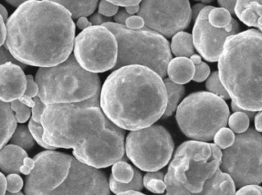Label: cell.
<instances>
[{
    "mask_svg": "<svg viewBox=\"0 0 262 195\" xmlns=\"http://www.w3.org/2000/svg\"><path fill=\"white\" fill-rule=\"evenodd\" d=\"M75 35V25L67 9L49 0H31L6 21L4 45L25 65L52 67L70 56Z\"/></svg>",
    "mask_w": 262,
    "mask_h": 195,
    "instance_id": "cell-1",
    "label": "cell"
},
{
    "mask_svg": "<svg viewBox=\"0 0 262 195\" xmlns=\"http://www.w3.org/2000/svg\"><path fill=\"white\" fill-rule=\"evenodd\" d=\"M100 105L106 117L122 130L154 125L167 106L163 79L141 65H127L114 70L101 90Z\"/></svg>",
    "mask_w": 262,
    "mask_h": 195,
    "instance_id": "cell-2",
    "label": "cell"
},
{
    "mask_svg": "<svg viewBox=\"0 0 262 195\" xmlns=\"http://www.w3.org/2000/svg\"><path fill=\"white\" fill-rule=\"evenodd\" d=\"M218 61L220 80L232 102L248 111H261V32L249 29L229 36Z\"/></svg>",
    "mask_w": 262,
    "mask_h": 195,
    "instance_id": "cell-3",
    "label": "cell"
},
{
    "mask_svg": "<svg viewBox=\"0 0 262 195\" xmlns=\"http://www.w3.org/2000/svg\"><path fill=\"white\" fill-rule=\"evenodd\" d=\"M101 93L72 104L46 105L41 119L43 141L53 148L74 149L99 136L106 117L100 105Z\"/></svg>",
    "mask_w": 262,
    "mask_h": 195,
    "instance_id": "cell-4",
    "label": "cell"
},
{
    "mask_svg": "<svg viewBox=\"0 0 262 195\" xmlns=\"http://www.w3.org/2000/svg\"><path fill=\"white\" fill-rule=\"evenodd\" d=\"M223 152L215 144L188 141L179 147L165 176L166 195H195L220 168Z\"/></svg>",
    "mask_w": 262,
    "mask_h": 195,
    "instance_id": "cell-5",
    "label": "cell"
},
{
    "mask_svg": "<svg viewBox=\"0 0 262 195\" xmlns=\"http://www.w3.org/2000/svg\"><path fill=\"white\" fill-rule=\"evenodd\" d=\"M35 81L37 96L46 105L82 102L101 93L98 74L83 68L72 54L58 65L39 67Z\"/></svg>",
    "mask_w": 262,
    "mask_h": 195,
    "instance_id": "cell-6",
    "label": "cell"
},
{
    "mask_svg": "<svg viewBox=\"0 0 262 195\" xmlns=\"http://www.w3.org/2000/svg\"><path fill=\"white\" fill-rule=\"evenodd\" d=\"M102 26L108 29L118 41V61L114 70L124 66L141 65L154 70L162 79L166 78L172 55L164 36L147 28L133 30L113 21Z\"/></svg>",
    "mask_w": 262,
    "mask_h": 195,
    "instance_id": "cell-7",
    "label": "cell"
},
{
    "mask_svg": "<svg viewBox=\"0 0 262 195\" xmlns=\"http://www.w3.org/2000/svg\"><path fill=\"white\" fill-rule=\"evenodd\" d=\"M177 124L189 139L212 141L220 129L226 127L229 109L224 100L209 92H196L185 98L177 109Z\"/></svg>",
    "mask_w": 262,
    "mask_h": 195,
    "instance_id": "cell-8",
    "label": "cell"
},
{
    "mask_svg": "<svg viewBox=\"0 0 262 195\" xmlns=\"http://www.w3.org/2000/svg\"><path fill=\"white\" fill-rule=\"evenodd\" d=\"M220 168L237 188L261 183V135L253 129L237 135L232 145L223 152Z\"/></svg>",
    "mask_w": 262,
    "mask_h": 195,
    "instance_id": "cell-9",
    "label": "cell"
},
{
    "mask_svg": "<svg viewBox=\"0 0 262 195\" xmlns=\"http://www.w3.org/2000/svg\"><path fill=\"white\" fill-rule=\"evenodd\" d=\"M126 154L142 171H160L170 161L174 142L169 132L159 125L131 131L126 139Z\"/></svg>",
    "mask_w": 262,
    "mask_h": 195,
    "instance_id": "cell-10",
    "label": "cell"
},
{
    "mask_svg": "<svg viewBox=\"0 0 262 195\" xmlns=\"http://www.w3.org/2000/svg\"><path fill=\"white\" fill-rule=\"evenodd\" d=\"M78 64L92 73L115 68L118 61V41L114 34L102 26H92L78 34L74 44Z\"/></svg>",
    "mask_w": 262,
    "mask_h": 195,
    "instance_id": "cell-11",
    "label": "cell"
},
{
    "mask_svg": "<svg viewBox=\"0 0 262 195\" xmlns=\"http://www.w3.org/2000/svg\"><path fill=\"white\" fill-rule=\"evenodd\" d=\"M137 15L148 29L169 38L189 27L192 9L189 0H142Z\"/></svg>",
    "mask_w": 262,
    "mask_h": 195,
    "instance_id": "cell-12",
    "label": "cell"
},
{
    "mask_svg": "<svg viewBox=\"0 0 262 195\" xmlns=\"http://www.w3.org/2000/svg\"><path fill=\"white\" fill-rule=\"evenodd\" d=\"M73 155L79 162L98 169L111 166L124 158V130L107 118L102 133L75 147Z\"/></svg>",
    "mask_w": 262,
    "mask_h": 195,
    "instance_id": "cell-13",
    "label": "cell"
},
{
    "mask_svg": "<svg viewBox=\"0 0 262 195\" xmlns=\"http://www.w3.org/2000/svg\"><path fill=\"white\" fill-rule=\"evenodd\" d=\"M33 159L35 167L26 178L25 195H48L56 189L67 178L73 157L46 150Z\"/></svg>",
    "mask_w": 262,
    "mask_h": 195,
    "instance_id": "cell-14",
    "label": "cell"
},
{
    "mask_svg": "<svg viewBox=\"0 0 262 195\" xmlns=\"http://www.w3.org/2000/svg\"><path fill=\"white\" fill-rule=\"evenodd\" d=\"M213 6H206L195 21L192 39L194 47L206 61L215 62L220 59L226 39L238 34L240 26L236 20L224 29L213 27L209 21V14Z\"/></svg>",
    "mask_w": 262,
    "mask_h": 195,
    "instance_id": "cell-15",
    "label": "cell"
},
{
    "mask_svg": "<svg viewBox=\"0 0 262 195\" xmlns=\"http://www.w3.org/2000/svg\"><path fill=\"white\" fill-rule=\"evenodd\" d=\"M48 195H111L105 174L73 158L69 175Z\"/></svg>",
    "mask_w": 262,
    "mask_h": 195,
    "instance_id": "cell-16",
    "label": "cell"
},
{
    "mask_svg": "<svg viewBox=\"0 0 262 195\" xmlns=\"http://www.w3.org/2000/svg\"><path fill=\"white\" fill-rule=\"evenodd\" d=\"M27 80L23 68L12 62L0 66V101L9 103L26 92Z\"/></svg>",
    "mask_w": 262,
    "mask_h": 195,
    "instance_id": "cell-17",
    "label": "cell"
},
{
    "mask_svg": "<svg viewBox=\"0 0 262 195\" xmlns=\"http://www.w3.org/2000/svg\"><path fill=\"white\" fill-rule=\"evenodd\" d=\"M28 153L18 145L9 144L0 150V169L5 174H20V168Z\"/></svg>",
    "mask_w": 262,
    "mask_h": 195,
    "instance_id": "cell-18",
    "label": "cell"
},
{
    "mask_svg": "<svg viewBox=\"0 0 262 195\" xmlns=\"http://www.w3.org/2000/svg\"><path fill=\"white\" fill-rule=\"evenodd\" d=\"M195 74V64L188 58L178 57L171 60L167 67L169 79L176 84H185L192 81Z\"/></svg>",
    "mask_w": 262,
    "mask_h": 195,
    "instance_id": "cell-19",
    "label": "cell"
},
{
    "mask_svg": "<svg viewBox=\"0 0 262 195\" xmlns=\"http://www.w3.org/2000/svg\"><path fill=\"white\" fill-rule=\"evenodd\" d=\"M235 188L231 176L220 168L213 177L206 182L203 191L195 195H235Z\"/></svg>",
    "mask_w": 262,
    "mask_h": 195,
    "instance_id": "cell-20",
    "label": "cell"
},
{
    "mask_svg": "<svg viewBox=\"0 0 262 195\" xmlns=\"http://www.w3.org/2000/svg\"><path fill=\"white\" fill-rule=\"evenodd\" d=\"M16 127V119L10 104L0 101V150L10 140Z\"/></svg>",
    "mask_w": 262,
    "mask_h": 195,
    "instance_id": "cell-21",
    "label": "cell"
},
{
    "mask_svg": "<svg viewBox=\"0 0 262 195\" xmlns=\"http://www.w3.org/2000/svg\"><path fill=\"white\" fill-rule=\"evenodd\" d=\"M67 9L72 18L90 16L98 6L99 0H49Z\"/></svg>",
    "mask_w": 262,
    "mask_h": 195,
    "instance_id": "cell-22",
    "label": "cell"
},
{
    "mask_svg": "<svg viewBox=\"0 0 262 195\" xmlns=\"http://www.w3.org/2000/svg\"><path fill=\"white\" fill-rule=\"evenodd\" d=\"M163 82L167 94V106L162 119H166L172 116L174 112L177 111V107L185 95V87L182 84H176L169 78L164 79Z\"/></svg>",
    "mask_w": 262,
    "mask_h": 195,
    "instance_id": "cell-23",
    "label": "cell"
},
{
    "mask_svg": "<svg viewBox=\"0 0 262 195\" xmlns=\"http://www.w3.org/2000/svg\"><path fill=\"white\" fill-rule=\"evenodd\" d=\"M170 50L175 56L190 58L195 53L192 35L185 32L176 34L172 39Z\"/></svg>",
    "mask_w": 262,
    "mask_h": 195,
    "instance_id": "cell-24",
    "label": "cell"
},
{
    "mask_svg": "<svg viewBox=\"0 0 262 195\" xmlns=\"http://www.w3.org/2000/svg\"><path fill=\"white\" fill-rule=\"evenodd\" d=\"M143 178L140 172L137 168H134V176L132 181L129 183H121L115 180L113 176H111L109 179V188L114 194H118L119 193L129 191H142L143 188Z\"/></svg>",
    "mask_w": 262,
    "mask_h": 195,
    "instance_id": "cell-25",
    "label": "cell"
},
{
    "mask_svg": "<svg viewBox=\"0 0 262 195\" xmlns=\"http://www.w3.org/2000/svg\"><path fill=\"white\" fill-rule=\"evenodd\" d=\"M238 18L246 26L259 29L262 33V5L251 3L245 8Z\"/></svg>",
    "mask_w": 262,
    "mask_h": 195,
    "instance_id": "cell-26",
    "label": "cell"
},
{
    "mask_svg": "<svg viewBox=\"0 0 262 195\" xmlns=\"http://www.w3.org/2000/svg\"><path fill=\"white\" fill-rule=\"evenodd\" d=\"M11 144L18 145L25 151H29L35 145V139L29 131V127L26 125L16 127L10 139Z\"/></svg>",
    "mask_w": 262,
    "mask_h": 195,
    "instance_id": "cell-27",
    "label": "cell"
},
{
    "mask_svg": "<svg viewBox=\"0 0 262 195\" xmlns=\"http://www.w3.org/2000/svg\"><path fill=\"white\" fill-rule=\"evenodd\" d=\"M165 176L163 172L148 173L143 177V186L151 192L163 194L166 189Z\"/></svg>",
    "mask_w": 262,
    "mask_h": 195,
    "instance_id": "cell-28",
    "label": "cell"
},
{
    "mask_svg": "<svg viewBox=\"0 0 262 195\" xmlns=\"http://www.w3.org/2000/svg\"><path fill=\"white\" fill-rule=\"evenodd\" d=\"M112 176L115 180L121 183H129L134 176V168L127 161L121 160L114 164Z\"/></svg>",
    "mask_w": 262,
    "mask_h": 195,
    "instance_id": "cell-29",
    "label": "cell"
},
{
    "mask_svg": "<svg viewBox=\"0 0 262 195\" xmlns=\"http://www.w3.org/2000/svg\"><path fill=\"white\" fill-rule=\"evenodd\" d=\"M232 14L224 8L214 7L209 14V21L213 27L224 29L232 22Z\"/></svg>",
    "mask_w": 262,
    "mask_h": 195,
    "instance_id": "cell-30",
    "label": "cell"
},
{
    "mask_svg": "<svg viewBox=\"0 0 262 195\" xmlns=\"http://www.w3.org/2000/svg\"><path fill=\"white\" fill-rule=\"evenodd\" d=\"M206 89L209 93L216 95L223 100L230 99L229 93L220 80L219 71H214L206 81Z\"/></svg>",
    "mask_w": 262,
    "mask_h": 195,
    "instance_id": "cell-31",
    "label": "cell"
},
{
    "mask_svg": "<svg viewBox=\"0 0 262 195\" xmlns=\"http://www.w3.org/2000/svg\"><path fill=\"white\" fill-rule=\"evenodd\" d=\"M229 125L233 133H245L247 131L250 123V118L243 112H235L229 119Z\"/></svg>",
    "mask_w": 262,
    "mask_h": 195,
    "instance_id": "cell-32",
    "label": "cell"
},
{
    "mask_svg": "<svg viewBox=\"0 0 262 195\" xmlns=\"http://www.w3.org/2000/svg\"><path fill=\"white\" fill-rule=\"evenodd\" d=\"M213 139L215 145L220 150H226L234 143L235 136L232 130L226 127H223L215 133Z\"/></svg>",
    "mask_w": 262,
    "mask_h": 195,
    "instance_id": "cell-33",
    "label": "cell"
},
{
    "mask_svg": "<svg viewBox=\"0 0 262 195\" xmlns=\"http://www.w3.org/2000/svg\"><path fill=\"white\" fill-rule=\"evenodd\" d=\"M11 109L15 113L17 123L25 124L30 117L32 110L30 107L23 104L19 100L12 101L10 104Z\"/></svg>",
    "mask_w": 262,
    "mask_h": 195,
    "instance_id": "cell-34",
    "label": "cell"
},
{
    "mask_svg": "<svg viewBox=\"0 0 262 195\" xmlns=\"http://www.w3.org/2000/svg\"><path fill=\"white\" fill-rule=\"evenodd\" d=\"M28 127H29V131L32 133L35 142H36L40 147L46 149V150H55L53 147L47 145V144L43 141V133H44V130H43V127L41 124L35 122L33 119H31L30 120H29Z\"/></svg>",
    "mask_w": 262,
    "mask_h": 195,
    "instance_id": "cell-35",
    "label": "cell"
},
{
    "mask_svg": "<svg viewBox=\"0 0 262 195\" xmlns=\"http://www.w3.org/2000/svg\"><path fill=\"white\" fill-rule=\"evenodd\" d=\"M7 191L12 193L19 192L24 185L23 179L18 174H9L6 177Z\"/></svg>",
    "mask_w": 262,
    "mask_h": 195,
    "instance_id": "cell-36",
    "label": "cell"
},
{
    "mask_svg": "<svg viewBox=\"0 0 262 195\" xmlns=\"http://www.w3.org/2000/svg\"><path fill=\"white\" fill-rule=\"evenodd\" d=\"M210 68L206 63L201 61L200 64H195V74L193 80L195 82H203L209 78Z\"/></svg>",
    "mask_w": 262,
    "mask_h": 195,
    "instance_id": "cell-37",
    "label": "cell"
},
{
    "mask_svg": "<svg viewBox=\"0 0 262 195\" xmlns=\"http://www.w3.org/2000/svg\"><path fill=\"white\" fill-rule=\"evenodd\" d=\"M119 10V7L117 5L113 4L107 0H101L98 6V12L104 16L112 17L116 15Z\"/></svg>",
    "mask_w": 262,
    "mask_h": 195,
    "instance_id": "cell-38",
    "label": "cell"
},
{
    "mask_svg": "<svg viewBox=\"0 0 262 195\" xmlns=\"http://www.w3.org/2000/svg\"><path fill=\"white\" fill-rule=\"evenodd\" d=\"M33 100L35 104L32 108V119L35 122L41 124V116H42L43 113H44L46 105L41 102V100L38 96H35L33 98Z\"/></svg>",
    "mask_w": 262,
    "mask_h": 195,
    "instance_id": "cell-39",
    "label": "cell"
},
{
    "mask_svg": "<svg viewBox=\"0 0 262 195\" xmlns=\"http://www.w3.org/2000/svg\"><path fill=\"white\" fill-rule=\"evenodd\" d=\"M8 62H12L14 63V64H18L21 68H25V67H26V65L17 61V60L12 56L10 52L5 47V45H3L2 47H0V66L6 64V63Z\"/></svg>",
    "mask_w": 262,
    "mask_h": 195,
    "instance_id": "cell-40",
    "label": "cell"
},
{
    "mask_svg": "<svg viewBox=\"0 0 262 195\" xmlns=\"http://www.w3.org/2000/svg\"><path fill=\"white\" fill-rule=\"evenodd\" d=\"M26 80H27V85H26V92H25V96H29L31 98H35L38 96V86L37 83L35 82L32 75H27L26 76Z\"/></svg>",
    "mask_w": 262,
    "mask_h": 195,
    "instance_id": "cell-41",
    "label": "cell"
},
{
    "mask_svg": "<svg viewBox=\"0 0 262 195\" xmlns=\"http://www.w3.org/2000/svg\"><path fill=\"white\" fill-rule=\"evenodd\" d=\"M126 27L133 30L143 29L145 26L144 21L139 15H131L126 21Z\"/></svg>",
    "mask_w": 262,
    "mask_h": 195,
    "instance_id": "cell-42",
    "label": "cell"
},
{
    "mask_svg": "<svg viewBox=\"0 0 262 195\" xmlns=\"http://www.w3.org/2000/svg\"><path fill=\"white\" fill-rule=\"evenodd\" d=\"M235 195H262V187L257 185H246L240 188Z\"/></svg>",
    "mask_w": 262,
    "mask_h": 195,
    "instance_id": "cell-43",
    "label": "cell"
},
{
    "mask_svg": "<svg viewBox=\"0 0 262 195\" xmlns=\"http://www.w3.org/2000/svg\"><path fill=\"white\" fill-rule=\"evenodd\" d=\"M92 26H102L104 23L112 22V19L110 17L104 16L100 13H95L89 18Z\"/></svg>",
    "mask_w": 262,
    "mask_h": 195,
    "instance_id": "cell-44",
    "label": "cell"
},
{
    "mask_svg": "<svg viewBox=\"0 0 262 195\" xmlns=\"http://www.w3.org/2000/svg\"><path fill=\"white\" fill-rule=\"evenodd\" d=\"M35 160L28 156V157H26V159H24V161H23V165H21V168H20V173L26 175V176H29L31 172L33 170L34 167H35Z\"/></svg>",
    "mask_w": 262,
    "mask_h": 195,
    "instance_id": "cell-45",
    "label": "cell"
},
{
    "mask_svg": "<svg viewBox=\"0 0 262 195\" xmlns=\"http://www.w3.org/2000/svg\"><path fill=\"white\" fill-rule=\"evenodd\" d=\"M251 3H258L260 5H262V0H237L235 7V14L236 16H239L245 8Z\"/></svg>",
    "mask_w": 262,
    "mask_h": 195,
    "instance_id": "cell-46",
    "label": "cell"
},
{
    "mask_svg": "<svg viewBox=\"0 0 262 195\" xmlns=\"http://www.w3.org/2000/svg\"><path fill=\"white\" fill-rule=\"evenodd\" d=\"M131 15L126 11L125 8L120 9L118 12H117L116 15L114 17V20L117 24L121 25V26H126V21L127 18L130 17Z\"/></svg>",
    "mask_w": 262,
    "mask_h": 195,
    "instance_id": "cell-47",
    "label": "cell"
},
{
    "mask_svg": "<svg viewBox=\"0 0 262 195\" xmlns=\"http://www.w3.org/2000/svg\"><path fill=\"white\" fill-rule=\"evenodd\" d=\"M236 3L237 0H218L219 5L222 6V8L227 9L232 15H235V7Z\"/></svg>",
    "mask_w": 262,
    "mask_h": 195,
    "instance_id": "cell-48",
    "label": "cell"
},
{
    "mask_svg": "<svg viewBox=\"0 0 262 195\" xmlns=\"http://www.w3.org/2000/svg\"><path fill=\"white\" fill-rule=\"evenodd\" d=\"M107 1L110 2V3L117 5L118 6L127 7V6L139 5L141 3L142 0H107Z\"/></svg>",
    "mask_w": 262,
    "mask_h": 195,
    "instance_id": "cell-49",
    "label": "cell"
},
{
    "mask_svg": "<svg viewBox=\"0 0 262 195\" xmlns=\"http://www.w3.org/2000/svg\"><path fill=\"white\" fill-rule=\"evenodd\" d=\"M6 38V25L5 24L4 19L0 15V47L5 44Z\"/></svg>",
    "mask_w": 262,
    "mask_h": 195,
    "instance_id": "cell-50",
    "label": "cell"
},
{
    "mask_svg": "<svg viewBox=\"0 0 262 195\" xmlns=\"http://www.w3.org/2000/svg\"><path fill=\"white\" fill-rule=\"evenodd\" d=\"M77 26H78V29L83 31L88 29V28L91 27L92 25L89 21V18H87V17H80L77 21Z\"/></svg>",
    "mask_w": 262,
    "mask_h": 195,
    "instance_id": "cell-51",
    "label": "cell"
},
{
    "mask_svg": "<svg viewBox=\"0 0 262 195\" xmlns=\"http://www.w3.org/2000/svg\"><path fill=\"white\" fill-rule=\"evenodd\" d=\"M205 7H206V6L203 4V3H198V4L194 5V6H192L191 9H192V19L193 20V21L196 20L197 17L199 16L200 12H201V11L203 10Z\"/></svg>",
    "mask_w": 262,
    "mask_h": 195,
    "instance_id": "cell-52",
    "label": "cell"
},
{
    "mask_svg": "<svg viewBox=\"0 0 262 195\" xmlns=\"http://www.w3.org/2000/svg\"><path fill=\"white\" fill-rule=\"evenodd\" d=\"M7 191V182L6 178L3 173H0V195H5Z\"/></svg>",
    "mask_w": 262,
    "mask_h": 195,
    "instance_id": "cell-53",
    "label": "cell"
},
{
    "mask_svg": "<svg viewBox=\"0 0 262 195\" xmlns=\"http://www.w3.org/2000/svg\"><path fill=\"white\" fill-rule=\"evenodd\" d=\"M232 109L234 112H243V113H246L251 119H253L255 116V112L248 111V110H243V109L238 107L236 104H234L233 102H232Z\"/></svg>",
    "mask_w": 262,
    "mask_h": 195,
    "instance_id": "cell-54",
    "label": "cell"
},
{
    "mask_svg": "<svg viewBox=\"0 0 262 195\" xmlns=\"http://www.w3.org/2000/svg\"><path fill=\"white\" fill-rule=\"evenodd\" d=\"M20 101L23 103L25 105L27 106V107H30V108H32L33 107L34 104V100L33 98H29V96H25L24 94L19 98Z\"/></svg>",
    "mask_w": 262,
    "mask_h": 195,
    "instance_id": "cell-55",
    "label": "cell"
},
{
    "mask_svg": "<svg viewBox=\"0 0 262 195\" xmlns=\"http://www.w3.org/2000/svg\"><path fill=\"white\" fill-rule=\"evenodd\" d=\"M255 124L257 131L262 132V110L255 116Z\"/></svg>",
    "mask_w": 262,
    "mask_h": 195,
    "instance_id": "cell-56",
    "label": "cell"
},
{
    "mask_svg": "<svg viewBox=\"0 0 262 195\" xmlns=\"http://www.w3.org/2000/svg\"><path fill=\"white\" fill-rule=\"evenodd\" d=\"M125 9L130 15H134V14L138 13L139 10H140V4L136 5V6H127V7H125Z\"/></svg>",
    "mask_w": 262,
    "mask_h": 195,
    "instance_id": "cell-57",
    "label": "cell"
},
{
    "mask_svg": "<svg viewBox=\"0 0 262 195\" xmlns=\"http://www.w3.org/2000/svg\"><path fill=\"white\" fill-rule=\"evenodd\" d=\"M9 4L12 5L14 7L18 8V6H21L24 3H26L28 1H31V0H6Z\"/></svg>",
    "mask_w": 262,
    "mask_h": 195,
    "instance_id": "cell-58",
    "label": "cell"
},
{
    "mask_svg": "<svg viewBox=\"0 0 262 195\" xmlns=\"http://www.w3.org/2000/svg\"><path fill=\"white\" fill-rule=\"evenodd\" d=\"M0 15L3 17L5 21H7L8 18H9V17H8V11L2 4H0Z\"/></svg>",
    "mask_w": 262,
    "mask_h": 195,
    "instance_id": "cell-59",
    "label": "cell"
},
{
    "mask_svg": "<svg viewBox=\"0 0 262 195\" xmlns=\"http://www.w3.org/2000/svg\"><path fill=\"white\" fill-rule=\"evenodd\" d=\"M190 60L192 61L194 64H200L202 61L201 57L198 55H193L190 57Z\"/></svg>",
    "mask_w": 262,
    "mask_h": 195,
    "instance_id": "cell-60",
    "label": "cell"
},
{
    "mask_svg": "<svg viewBox=\"0 0 262 195\" xmlns=\"http://www.w3.org/2000/svg\"><path fill=\"white\" fill-rule=\"evenodd\" d=\"M117 195H146L143 194V193L140 192V191H124V192L119 193Z\"/></svg>",
    "mask_w": 262,
    "mask_h": 195,
    "instance_id": "cell-61",
    "label": "cell"
},
{
    "mask_svg": "<svg viewBox=\"0 0 262 195\" xmlns=\"http://www.w3.org/2000/svg\"><path fill=\"white\" fill-rule=\"evenodd\" d=\"M5 195H24L23 193L21 192H17V193H12V192H9V191H7V192L5 194Z\"/></svg>",
    "mask_w": 262,
    "mask_h": 195,
    "instance_id": "cell-62",
    "label": "cell"
},
{
    "mask_svg": "<svg viewBox=\"0 0 262 195\" xmlns=\"http://www.w3.org/2000/svg\"><path fill=\"white\" fill-rule=\"evenodd\" d=\"M195 1H200L202 2V3H212L213 0H195Z\"/></svg>",
    "mask_w": 262,
    "mask_h": 195,
    "instance_id": "cell-63",
    "label": "cell"
},
{
    "mask_svg": "<svg viewBox=\"0 0 262 195\" xmlns=\"http://www.w3.org/2000/svg\"><path fill=\"white\" fill-rule=\"evenodd\" d=\"M163 195H166V194H163Z\"/></svg>",
    "mask_w": 262,
    "mask_h": 195,
    "instance_id": "cell-64",
    "label": "cell"
}]
</instances>
